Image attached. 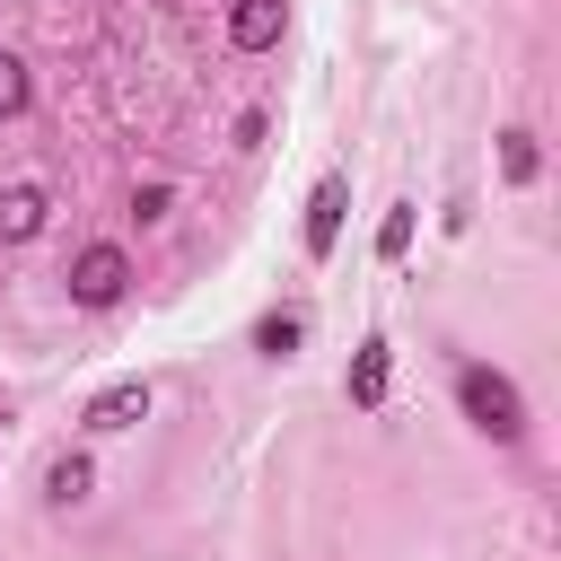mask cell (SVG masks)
<instances>
[{"label":"cell","mask_w":561,"mask_h":561,"mask_svg":"<svg viewBox=\"0 0 561 561\" xmlns=\"http://www.w3.org/2000/svg\"><path fill=\"white\" fill-rule=\"evenodd\" d=\"M456 394H465V421H473L482 438H500V447H508V438L526 430V403H517V386H508L500 368H482V359H473V368L456 377Z\"/></svg>","instance_id":"obj_1"},{"label":"cell","mask_w":561,"mask_h":561,"mask_svg":"<svg viewBox=\"0 0 561 561\" xmlns=\"http://www.w3.org/2000/svg\"><path fill=\"white\" fill-rule=\"evenodd\" d=\"M123 280H131L123 245H88V254L70 263V298H79V307H114V298H123Z\"/></svg>","instance_id":"obj_2"},{"label":"cell","mask_w":561,"mask_h":561,"mask_svg":"<svg viewBox=\"0 0 561 561\" xmlns=\"http://www.w3.org/2000/svg\"><path fill=\"white\" fill-rule=\"evenodd\" d=\"M342 210H351V184H342V175H324V184H316V202H307V254H333Z\"/></svg>","instance_id":"obj_3"},{"label":"cell","mask_w":561,"mask_h":561,"mask_svg":"<svg viewBox=\"0 0 561 561\" xmlns=\"http://www.w3.org/2000/svg\"><path fill=\"white\" fill-rule=\"evenodd\" d=\"M131 421H149V386L140 377H123V386H105L88 403V430H131Z\"/></svg>","instance_id":"obj_4"},{"label":"cell","mask_w":561,"mask_h":561,"mask_svg":"<svg viewBox=\"0 0 561 561\" xmlns=\"http://www.w3.org/2000/svg\"><path fill=\"white\" fill-rule=\"evenodd\" d=\"M228 35H237V53H272L280 44V0H237L228 9Z\"/></svg>","instance_id":"obj_5"},{"label":"cell","mask_w":561,"mask_h":561,"mask_svg":"<svg viewBox=\"0 0 561 561\" xmlns=\"http://www.w3.org/2000/svg\"><path fill=\"white\" fill-rule=\"evenodd\" d=\"M44 228V193L35 184H0V237L18 245V237H35Z\"/></svg>","instance_id":"obj_6"},{"label":"cell","mask_w":561,"mask_h":561,"mask_svg":"<svg viewBox=\"0 0 561 561\" xmlns=\"http://www.w3.org/2000/svg\"><path fill=\"white\" fill-rule=\"evenodd\" d=\"M351 403H386V342L377 333L351 351Z\"/></svg>","instance_id":"obj_7"},{"label":"cell","mask_w":561,"mask_h":561,"mask_svg":"<svg viewBox=\"0 0 561 561\" xmlns=\"http://www.w3.org/2000/svg\"><path fill=\"white\" fill-rule=\"evenodd\" d=\"M88 482H96V465L88 456H53V473H44V491L70 508V500H88Z\"/></svg>","instance_id":"obj_8"},{"label":"cell","mask_w":561,"mask_h":561,"mask_svg":"<svg viewBox=\"0 0 561 561\" xmlns=\"http://www.w3.org/2000/svg\"><path fill=\"white\" fill-rule=\"evenodd\" d=\"M298 333H307L298 316H263V324H254V351H263V359H289V351H298Z\"/></svg>","instance_id":"obj_9"},{"label":"cell","mask_w":561,"mask_h":561,"mask_svg":"<svg viewBox=\"0 0 561 561\" xmlns=\"http://www.w3.org/2000/svg\"><path fill=\"white\" fill-rule=\"evenodd\" d=\"M500 167L508 184H535V131H500Z\"/></svg>","instance_id":"obj_10"},{"label":"cell","mask_w":561,"mask_h":561,"mask_svg":"<svg viewBox=\"0 0 561 561\" xmlns=\"http://www.w3.org/2000/svg\"><path fill=\"white\" fill-rule=\"evenodd\" d=\"M26 96H35V88H26V61H18V53H0V123H9V114H26Z\"/></svg>","instance_id":"obj_11"},{"label":"cell","mask_w":561,"mask_h":561,"mask_svg":"<svg viewBox=\"0 0 561 561\" xmlns=\"http://www.w3.org/2000/svg\"><path fill=\"white\" fill-rule=\"evenodd\" d=\"M403 245H412V202H394V210H386V228H377V254H386V263H394Z\"/></svg>","instance_id":"obj_12"},{"label":"cell","mask_w":561,"mask_h":561,"mask_svg":"<svg viewBox=\"0 0 561 561\" xmlns=\"http://www.w3.org/2000/svg\"><path fill=\"white\" fill-rule=\"evenodd\" d=\"M167 202H175L167 184H140V193H131V210H140V219H167Z\"/></svg>","instance_id":"obj_13"}]
</instances>
